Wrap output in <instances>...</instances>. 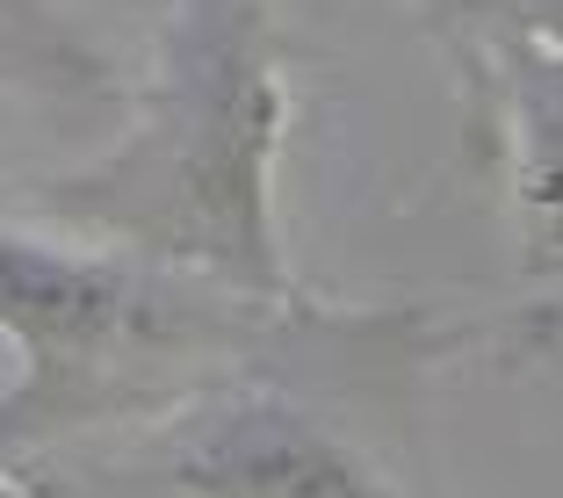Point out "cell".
<instances>
[{
	"mask_svg": "<svg viewBox=\"0 0 563 498\" xmlns=\"http://www.w3.org/2000/svg\"><path fill=\"white\" fill-rule=\"evenodd\" d=\"M275 145L282 44L267 0H174L137 117L95 166L44 181V217L282 311Z\"/></svg>",
	"mask_w": 563,
	"mask_h": 498,
	"instance_id": "obj_1",
	"label": "cell"
},
{
	"mask_svg": "<svg viewBox=\"0 0 563 498\" xmlns=\"http://www.w3.org/2000/svg\"><path fill=\"white\" fill-rule=\"evenodd\" d=\"M0 340L15 347L0 477H22L51 449L137 433L261 368L275 303L117 246H51L0 224Z\"/></svg>",
	"mask_w": 563,
	"mask_h": 498,
	"instance_id": "obj_2",
	"label": "cell"
},
{
	"mask_svg": "<svg viewBox=\"0 0 563 498\" xmlns=\"http://www.w3.org/2000/svg\"><path fill=\"white\" fill-rule=\"evenodd\" d=\"M117 484H137L131 498H412L354 427L239 376L137 427Z\"/></svg>",
	"mask_w": 563,
	"mask_h": 498,
	"instance_id": "obj_3",
	"label": "cell"
},
{
	"mask_svg": "<svg viewBox=\"0 0 563 498\" xmlns=\"http://www.w3.org/2000/svg\"><path fill=\"white\" fill-rule=\"evenodd\" d=\"M0 101L44 117H95L117 101V73L58 0H0Z\"/></svg>",
	"mask_w": 563,
	"mask_h": 498,
	"instance_id": "obj_4",
	"label": "cell"
},
{
	"mask_svg": "<svg viewBox=\"0 0 563 498\" xmlns=\"http://www.w3.org/2000/svg\"><path fill=\"white\" fill-rule=\"evenodd\" d=\"M492 73H506L520 131V202H528L534 246L563 261V51H542L534 36L492 22Z\"/></svg>",
	"mask_w": 563,
	"mask_h": 498,
	"instance_id": "obj_5",
	"label": "cell"
},
{
	"mask_svg": "<svg viewBox=\"0 0 563 498\" xmlns=\"http://www.w3.org/2000/svg\"><path fill=\"white\" fill-rule=\"evenodd\" d=\"M463 15L520 30V36H563V0H463Z\"/></svg>",
	"mask_w": 563,
	"mask_h": 498,
	"instance_id": "obj_6",
	"label": "cell"
},
{
	"mask_svg": "<svg viewBox=\"0 0 563 498\" xmlns=\"http://www.w3.org/2000/svg\"><path fill=\"white\" fill-rule=\"evenodd\" d=\"M0 498H36V491H22V477H0Z\"/></svg>",
	"mask_w": 563,
	"mask_h": 498,
	"instance_id": "obj_7",
	"label": "cell"
}]
</instances>
